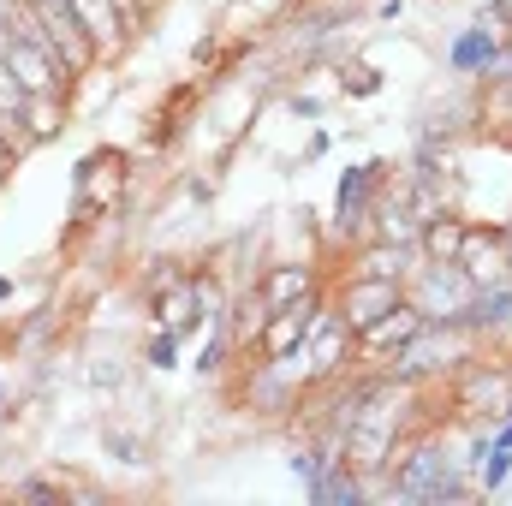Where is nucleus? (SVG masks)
I'll return each mask as SVG.
<instances>
[{
  "label": "nucleus",
  "mask_w": 512,
  "mask_h": 506,
  "mask_svg": "<svg viewBox=\"0 0 512 506\" xmlns=\"http://www.w3.org/2000/svg\"><path fill=\"white\" fill-rule=\"evenodd\" d=\"M465 233H471V227H465L459 215H429L423 233H417V256H423V262H459Z\"/></svg>",
  "instance_id": "17"
},
{
  "label": "nucleus",
  "mask_w": 512,
  "mask_h": 506,
  "mask_svg": "<svg viewBox=\"0 0 512 506\" xmlns=\"http://www.w3.org/2000/svg\"><path fill=\"white\" fill-rule=\"evenodd\" d=\"M393 495L399 501H447V495H471L459 477H453V459H441L435 441L411 447V453H393Z\"/></svg>",
  "instance_id": "4"
},
{
  "label": "nucleus",
  "mask_w": 512,
  "mask_h": 506,
  "mask_svg": "<svg viewBox=\"0 0 512 506\" xmlns=\"http://www.w3.org/2000/svg\"><path fill=\"white\" fill-rule=\"evenodd\" d=\"M24 6H30V18L42 24V36L54 42V54L66 60V72H72V78H90V72L102 66V54H96V42L84 36V24H78L72 0H24Z\"/></svg>",
  "instance_id": "5"
},
{
  "label": "nucleus",
  "mask_w": 512,
  "mask_h": 506,
  "mask_svg": "<svg viewBox=\"0 0 512 506\" xmlns=\"http://www.w3.org/2000/svg\"><path fill=\"white\" fill-rule=\"evenodd\" d=\"M256 292L268 298V310L298 304V298H316V268H310V262H274V268L256 280Z\"/></svg>",
  "instance_id": "15"
},
{
  "label": "nucleus",
  "mask_w": 512,
  "mask_h": 506,
  "mask_svg": "<svg viewBox=\"0 0 512 506\" xmlns=\"http://www.w3.org/2000/svg\"><path fill=\"white\" fill-rule=\"evenodd\" d=\"M191 316H197V280H161V322L185 334Z\"/></svg>",
  "instance_id": "18"
},
{
  "label": "nucleus",
  "mask_w": 512,
  "mask_h": 506,
  "mask_svg": "<svg viewBox=\"0 0 512 506\" xmlns=\"http://www.w3.org/2000/svg\"><path fill=\"white\" fill-rule=\"evenodd\" d=\"M358 358V334L346 328V316L334 310V304H322L316 298V310H310V334H304V346L292 352V358H280L298 387H322V381L346 376V364Z\"/></svg>",
  "instance_id": "2"
},
{
  "label": "nucleus",
  "mask_w": 512,
  "mask_h": 506,
  "mask_svg": "<svg viewBox=\"0 0 512 506\" xmlns=\"http://www.w3.org/2000/svg\"><path fill=\"white\" fill-rule=\"evenodd\" d=\"M310 310H316V298H298V304H280V310H268V322H262V334H256V358H268V364H280V358H292L298 346H304V334H310Z\"/></svg>",
  "instance_id": "7"
},
{
  "label": "nucleus",
  "mask_w": 512,
  "mask_h": 506,
  "mask_svg": "<svg viewBox=\"0 0 512 506\" xmlns=\"http://www.w3.org/2000/svg\"><path fill=\"white\" fill-rule=\"evenodd\" d=\"M376 185H382V167H358V173H346V179H340L334 221H340V233H346V239L370 227V215H376Z\"/></svg>",
  "instance_id": "11"
},
{
  "label": "nucleus",
  "mask_w": 512,
  "mask_h": 506,
  "mask_svg": "<svg viewBox=\"0 0 512 506\" xmlns=\"http://www.w3.org/2000/svg\"><path fill=\"white\" fill-rule=\"evenodd\" d=\"M399 298H405V286H399V280H370V274H346V286L334 292V310L346 316V328H352V334H364V328H370V322H376L382 310H393Z\"/></svg>",
  "instance_id": "6"
},
{
  "label": "nucleus",
  "mask_w": 512,
  "mask_h": 506,
  "mask_svg": "<svg viewBox=\"0 0 512 506\" xmlns=\"http://www.w3.org/2000/svg\"><path fill=\"white\" fill-rule=\"evenodd\" d=\"M501 36H507V30H489V24L465 30V36L453 42L447 66H453V72H465V78H495V60H501Z\"/></svg>",
  "instance_id": "14"
},
{
  "label": "nucleus",
  "mask_w": 512,
  "mask_h": 506,
  "mask_svg": "<svg viewBox=\"0 0 512 506\" xmlns=\"http://www.w3.org/2000/svg\"><path fill=\"white\" fill-rule=\"evenodd\" d=\"M507 108H512V78H507Z\"/></svg>",
  "instance_id": "24"
},
{
  "label": "nucleus",
  "mask_w": 512,
  "mask_h": 506,
  "mask_svg": "<svg viewBox=\"0 0 512 506\" xmlns=\"http://www.w3.org/2000/svg\"><path fill=\"white\" fill-rule=\"evenodd\" d=\"M60 108H66V96H24V114H18V131H24L30 143L54 137V131H60Z\"/></svg>",
  "instance_id": "19"
},
{
  "label": "nucleus",
  "mask_w": 512,
  "mask_h": 506,
  "mask_svg": "<svg viewBox=\"0 0 512 506\" xmlns=\"http://www.w3.org/2000/svg\"><path fill=\"white\" fill-rule=\"evenodd\" d=\"M471 292H477V280L459 262H417L405 280V298L423 310V322H459Z\"/></svg>",
  "instance_id": "3"
},
{
  "label": "nucleus",
  "mask_w": 512,
  "mask_h": 506,
  "mask_svg": "<svg viewBox=\"0 0 512 506\" xmlns=\"http://www.w3.org/2000/svg\"><path fill=\"white\" fill-rule=\"evenodd\" d=\"M12 36H18V30H12V0H0V48H6Z\"/></svg>",
  "instance_id": "22"
},
{
  "label": "nucleus",
  "mask_w": 512,
  "mask_h": 506,
  "mask_svg": "<svg viewBox=\"0 0 512 506\" xmlns=\"http://www.w3.org/2000/svg\"><path fill=\"white\" fill-rule=\"evenodd\" d=\"M72 12H78V24H84V36L96 42L102 60H114L131 36H137L126 24V12H120V0H72Z\"/></svg>",
  "instance_id": "9"
},
{
  "label": "nucleus",
  "mask_w": 512,
  "mask_h": 506,
  "mask_svg": "<svg viewBox=\"0 0 512 506\" xmlns=\"http://www.w3.org/2000/svg\"><path fill=\"white\" fill-rule=\"evenodd\" d=\"M495 441H501V447H512V417L501 423V429H495Z\"/></svg>",
  "instance_id": "23"
},
{
  "label": "nucleus",
  "mask_w": 512,
  "mask_h": 506,
  "mask_svg": "<svg viewBox=\"0 0 512 506\" xmlns=\"http://www.w3.org/2000/svg\"><path fill=\"white\" fill-rule=\"evenodd\" d=\"M423 256L417 245H393V239H370V245H358L352 251V274H370V280H411V268H417Z\"/></svg>",
  "instance_id": "13"
},
{
  "label": "nucleus",
  "mask_w": 512,
  "mask_h": 506,
  "mask_svg": "<svg viewBox=\"0 0 512 506\" xmlns=\"http://www.w3.org/2000/svg\"><path fill=\"white\" fill-rule=\"evenodd\" d=\"M459 268L477 280V286H495V280H507L512 268V251L501 233H483V227H471L465 233V251H459Z\"/></svg>",
  "instance_id": "12"
},
{
  "label": "nucleus",
  "mask_w": 512,
  "mask_h": 506,
  "mask_svg": "<svg viewBox=\"0 0 512 506\" xmlns=\"http://www.w3.org/2000/svg\"><path fill=\"white\" fill-rule=\"evenodd\" d=\"M477 334L465 328V322H423L393 358L382 364V376H393V381H435V376H459L471 358H477Z\"/></svg>",
  "instance_id": "1"
},
{
  "label": "nucleus",
  "mask_w": 512,
  "mask_h": 506,
  "mask_svg": "<svg viewBox=\"0 0 512 506\" xmlns=\"http://www.w3.org/2000/svg\"><path fill=\"white\" fill-rule=\"evenodd\" d=\"M459 322H465L477 340H483V334H495V328H512V286H507V280H495V286H477Z\"/></svg>",
  "instance_id": "16"
},
{
  "label": "nucleus",
  "mask_w": 512,
  "mask_h": 506,
  "mask_svg": "<svg viewBox=\"0 0 512 506\" xmlns=\"http://www.w3.org/2000/svg\"><path fill=\"white\" fill-rule=\"evenodd\" d=\"M149 6H155V0H120V12H126L131 30H143V24H149Z\"/></svg>",
  "instance_id": "20"
},
{
  "label": "nucleus",
  "mask_w": 512,
  "mask_h": 506,
  "mask_svg": "<svg viewBox=\"0 0 512 506\" xmlns=\"http://www.w3.org/2000/svg\"><path fill=\"white\" fill-rule=\"evenodd\" d=\"M417 328H423V310H417L411 298H399L393 310H382V316H376V322L358 334V358H370V364H387V358H393V352H399V346L417 334Z\"/></svg>",
  "instance_id": "8"
},
{
  "label": "nucleus",
  "mask_w": 512,
  "mask_h": 506,
  "mask_svg": "<svg viewBox=\"0 0 512 506\" xmlns=\"http://www.w3.org/2000/svg\"><path fill=\"white\" fill-rule=\"evenodd\" d=\"M149 364H161V370H167V364H173V328H167V334H161V340H155V346H149Z\"/></svg>",
  "instance_id": "21"
},
{
  "label": "nucleus",
  "mask_w": 512,
  "mask_h": 506,
  "mask_svg": "<svg viewBox=\"0 0 512 506\" xmlns=\"http://www.w3.org/2000/svg\"><path fill=\"white\" fill-rule=\"evenodd\" d=\"M120 185H126V155H114V149L90 155L84 173H78V209H84V215L108 209V203L120 197Z\"/></svg>",
  "instance_id": "10"
}]
</instances>
